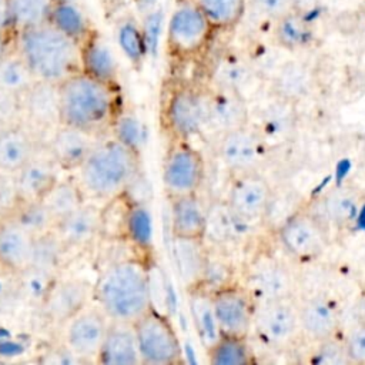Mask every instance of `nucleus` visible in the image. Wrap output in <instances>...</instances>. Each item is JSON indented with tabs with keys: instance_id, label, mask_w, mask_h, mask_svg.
<instances>
[{
	"instance_id": "obj_1",
	"label": "nucleus",
	"mask_w": 365,
	"mask_h": 365,
	"mask_svg": "<svg viewBox=\"0 0 365 365\" xmlns=\"http://www.w3.org/2000/svg\"><path fill=\"white\" fill-rule=\"evenodd\" d=\"M76 171V181L86 201H107L128 191L138 180L140 148L117 137L97 141Z\"/></svg>"
},
{
	"instance_id": "obj_2",
	"label": "nucleus",
	"mask_w": 365,
	"mask_h": 365,
	"mask_svg": "<svg viewBox=\"0 0 365 365\" xmlns=\"http://www.w3.org/2000/svg\"><path fill=\"white\" fill-rule=\"evenodd\" d=\"M93 301L110 321L140 318L153 307L147 259L134 257L107 265L93 285Z\"/></svg>"
},
{
	"instance_id": "obj_3",
	"label": "nucleus",
	"mask_w": 365,
	"mask_h": 365,
	"mask_svg": "<svg viewBox=\"0 0 365 365\" xmlns=\"http://www.w3.org/2000/svg\"><path fill=\"white\" fill-rule=\"evenodd\" d=\"M60 124L100 135L118 115L117 84L97 80L81 70L58 83Z\"/></svg>"
},
{
	"instance_id": "obj_4",
	"label": "nucleus",
	"mask_w": 365,
	"mask_h": 365,
	"mask_svg": "<svg viewBox=\"0 0 365 365\" xmlns=\"http://www.w3.org/2000/svg\"><path fill=\"white\" fill-rule=\"evenodd\" d=\"M13 50L37 80L60 83L80 70V44L50 23L13 34Z\"/></svg>"
},
{
	"instance_id": "obj_5",
	"label": "nucleus",
	"mask_w": 365,
	"mask_h": 365,
	"mask_svg": "<svg viewBox=\"0 0 365 365\" xmlns=\"http://www.w3.org/2000/svg\"><path fill=\"white\" fill-rule=\"evenodd\" d=\"M217 34L195 0H177L167 23L165 51L175 63L201 57Z\"/></svg>"
},
{
	"instance_id": "obj_6",
	"label": "nucleus",
	"mask_w": 365,
	"mask_h": 365,
	"mask_svg": "<svg viewBox=\"0 0 365 365\" xmlns=\"http://www.w3.org/2000/svg\"><path fill=\"white\" fill-rule=\"evenodd\" d=\"M251 334L269 351L287 352L297 348L304 341L298 297L257 302Z\"/></svg>"
},
{
	"instance_id": "obj_7",
	"label": "nucleus",
	"mask_w": 365,
	"mask_h": 365,
	"mask_svg": "<svg viewBox=\"0 0 365 365\" xmlns=\"http://www.w3.org/2000/svg\"><path fill=\"white\" fill-rule=\"evenodd\" d=\"M331 238V231L308 204L289 214L277 230V240L282 251L299 264L321 258L328 250Z\"/></svg>"
},
{
	"instance_id": "obj_8",
	"label": "nucleus",
	"mask_w": 365,
	"mask_h": 365,
	"mask_svg": "<svg viewBox=\"0 0 365 365\" xmlns=\"http://www.w3.org/2000/svg\"><path fill=\"white\" fill-rule=\"evenodd\" d=\"M210 91L195 84H177L163 107V124L171 138L190 140L208 127Z\"/></svg>"
},
{
	"instance_id": "obj_9",
	"label": "nucleus",
	"mask_w": 365,
	"mask_h": 365,
	"mask_svg": "<svg viewBox=\"0 0 365 365\" xmlns=\"http://www.w3.org/2000/svg\"><path fill=\"white\" fill-rule=\"evenodd\" d=\"M140 364L177 365L182 364V346L171 319L151 307L133 322Z\"/></svg>"
},
{
	"instance_id": "obj_10",
	"label": "nucleus",
	"mask_w": 365,
	"mask_h": 365,
	"mask_svg": "<svg viewBox=\"0 0 365 365\" xmlns=\"http://www.w3.org/2000/svg\"><path fill=\"white\" fill-rule=\"evenodd\" d=\"M241 282L257 302L291 298L298 294V277L278 255L269 251L255 252L242 269Z\"/></svg>"
},
{
	"instance_id": "obj_11",
	"label": "nucleus",
	"mask_w": 365,
	"mask_h": 365,
	"mask_svg": "<svg viewBox=\"0 0 365 365\" xmlns=\"http://www.w3.org/2000/svg\"><path fill=\"white\" fill-rule=\"evenodd\" d=\"M163 187L167 198L197 194L205 180V160L188 140L171 138L163 161Z\"/></svg>"
},
{
	"instance_id": "obj_12",
	"label": "nucleus",
	"mask_w": 365,
	"mask_h": 365,
	"mask_svg": "<svg viewBox=\"0 0 365 365\" xmlns=\"http://www.w3.org/2000/svg\"><path fill=\"white\" fill-rule=\"evenodd\" d=\"M108 324L103 309L90 302L58 328L61 345L77 362H96Z\"/></svg>"
},
{
	"instance_id": "obj_13",
	"label": "nucleus",
	"mask_w": 365,
	"mask_h": 365,
	"mask_svg": "<svg viewBox=\"0 0 365 365\" xmlns=\"http://www.w3.org/2000/svg\"><path fill=\"white\" fill-rule=\"evenodd\" d=\"M217 155L232 175L247 171H259L267 160L268 143L250 124L228 130L218 135Z\"/></svg>"
},
{
	"instance_id": "obj_14",
	"label": "nucleus",
	"mask_w": 365,
	"mask_h": 365,
	"mask_svg": "<svg viewBox=\"0 0 365 365\" xmlns=\"http://www.w3.org/2000/svg\"><path fill=\"white\" fill-rule=\"evenodd\" d=\"M212 309L221 334L250 336L257 301L237 279L210 291Z\"/></svg>"
},
{
	"instance_id": "obj_15",
	"label": "nucleus",
	"mask_w": 365,
	"mask_h": 365,
	"mask_svg": "<svg viewBox=\"0 0 365 365\" xmlns=\"http://www.w3.org/2000/svg\"><path fill=\"white\" fill-rule=\"evenodd\" d=\"M225 202L245 221L261 224L274 202V190L259 171L232 174L228 182Z\"/></svg>"
},
{
	"instance_id": "obj_16",
	"label": "nucleus",
	"mask_w": 365,
	"mask_h": 365,
	"mask_svg": "<svg viewBox=\"0 0 365 365\" xmlns=\"http://www.w3.org/2000/svg\"><path fill=\"white\" fill-rule=\"evenodd\" d=\"M91 301L93 285L87 281L56 277L40 299V309L47 324L60 328Z\"/></svg>"
},
{
	"instance_id": "obj_17",
	"label": "nucleus",
	"mask_w": 365,
	"mask_h": 365,
	"mask_svg": "<svg viewBox=\"0 0 365 365\" xmlns=\"http://www.w3.org/2000/svg\"><path fill=\"white\" fill-rule=\"evenodd\" d=\"M332 232L354 228L364 205L362 191L352 184H338L308 204Z\"/></svg>"
},
{
	"instance_id": "obj_18",
	"label": "nucleus",
	"mask_w": 365,
	"mask_h": 365,
	"mask_svg": "<svg viewBox=\"0 0 365 365\" xmlns=\"http://www.w3.org/2000/svg\"><path fill=\"white\" fill-rule=\"evenodd\" d=\"M298 314L304 341L317 344L341 334L342 309L329 295L312 294L298 298Z\"/></svg>"
},
{
	"instance_id": "obj_19",
	"label": "nucleus",
	"mask_w": 365,
	"mask_h": 365,
	"mask_svg": "<svg viewBox=\"0 0 365 365\" xmlns=\"http://www.w3.org/2000/svg\"><path fill=\"white\" fill-rule=\"evenodd\" d=\"M257 225L235 214L225 200H217L207 205L205 241H210L217 251H227L242 245Z\"/></svg>"
},
{
	"instance_id": "obj_20",
	"label": "nucleus",
	"mask_w": 365,
	"mask_h": 365,
	"mask_svg": "<svg viewBox=\"0 0 365 365\" xmlns=\"http://www.w3.org/2000/svg\"><path fill=\"white\" fill-rule=\"evenodd\" d=\"M34 237L11 217L0 220V269L21 275L31 265Z\"/></svg>"
},
{
	"instance_id": "obj_21",
	"label": "nucleus",
	"mask_w": 365,
	"mask_h": 365,
	"mask_svg": "<svg viewBox=\"0 0 365 365\" xmlns=\"http://www.w3.org/2000/svg\"><path fill=\"white\" fill-rule=\"evenodd\" d=\"M96 137L84 130L58 124L48 141L47 151L58 168L76 171L96 145Z\"/></svg>"
},
{
	"instance_id": "obj_22",
	"label": "nucleus",
	"mask_w": 365,
	"mask_h": 365,
	"mask_svg": "<svg viewBox=\"0 0 365 365\" xmlns=\"http://www.w3.org/2000/svg\"><path fill=\"white\" fill-rule=\"evenodd\" d=\"M54 232L67 251L83 250L100 238V207L84 201L78 208L57 221Z\"/></svg>"
},
{
	"instance_id": "obj_23",
	"label": "nucleus",
	"mask_w": 365,
	"mask_h": 365,
	"mask_svg": "<svg viewBox=\"0 0 365 365\" xmlns=\"http://www.w3.org/2000/svg\"><path fill=\"white\" fill-rule=\"evenodd\" d=\"M20 101L30 125L54 130L60 124L58 83L36 80Z\"/></svg>"
},
{
	"instance_id": "obj_24",
	"label": "nucleus",
	"mask_w": 365,
	"mask_h": 365,
	"mask_svg": "<svg viewBox=\"0 0 365 365\" xmlns=\"http://www.w3.org/2000/svg\"><path fill=\"white\" fill-rule=\"evenodd\" d=\"M170 230L173 238L205 240L207 205L197 194L170 198Z\"/></svg>"
},
{
	"instance_id": "obj_25",
	"label": "nucleus",
	"mask_w": 365,
	"mask_h": 365,
	"mask_svg": "<svg viewBox=\"0 0 365 365\" xmlns=\"http://www.w3.org/2000/svg\"><path fill=\"white\" fill-rule=\"evenodd\" d=\"M250 113L247 100L241 91L214 87L210 91V111H208V127L218 135L248 124Z\"/></svg>"
},
{
	"instance_id": "obj_26",
	"label": "nucleus",
	"mask_w": 365,
	"mask_h": 365,
	"mask_svg": "<svg viewBox=\"0 0 365 365\" xmlns=\"http://www.w3.org/2000/svg\"><path fill=\"white\" fill-rule=\"evenodd\" d=\"M315 83L312 67L302 61H288L272 78L269 93L272 98L298 106L314 93Z\"/></svg>"
},
{
	"instance_id": "obj_27",
	"label": "nucleus",
	"mask_w": 365,
	"mask_h": 365,
	"mask_svg": "<svg viewBox=\"0 0 365 365\" xmlns=\"http://www.w3.org/2000/svg\"><path fill=\"white\" fill-rule=\"evenodd\" d=\"M96 364L140 365L133 322L110 321Z\"/></svg>"
},
{
	"instance_id": "obj_28",
	"label": "nucleus",
	"mask_w": 365,
	"mask_h": 365,
	"mask_svg": "<svg viewBox=\"0 0 365 365\" xmlns=\"http://www.w3.org/2000/svg\"><path fill=\"white\" fill-rule=\"evenodd\" d=\"M57 164L50 157L36 151V154L16 173L17 187L21 201H41L50 187L58 180Z\"/></svg>"
},
{
	"instance_id": "obj_29",
	"label": "nucleus",
	"mask_w": 365,
	"mask_h": 365,
	"mask_svg": "<svg viewBox=\"0 0 365 365\" xmlns=\"http://www.w3.org/2000/svg\"><path fill=\"white\" fill-rule=\"evenodd\" d=\"M36 151L34 135L24 124L9 123L0 128V171L16 174Z\"/></svg>"
},
{
	"instance_id": "obj_30",
	"label": "nucleus",
	"mask_w": 365,
	"mask_h": 365,
	"mask_svg": "<svg viewBox=\"0 0 365 365\" xmlns=\"http://www.w3.org/2000/svg\"><path fill=\"white\" fill-rule=\"evenodd\" d=\"M80 70L97 80L117 84V63L104 38L93 33L80 44Z\"/></svg>"
},
{
	"instance_id": "obj_31",
	"label": "nucleus",
	"mask_w": 365,
	"mask_h": 365,
	"mask_svg": "<svg viewBox=\"0 0 365 365\" xmlns=\"http://www.w3.org/2000/svg\"><path fill=\"white\" fill-rule=\"evenodd\" d=\"M175 258L185 289L201 285L205 277L210 248L205 240L174 238Z\"/></svg>"
},
{
	"instance_id": "obj_32",
	"label": "nucleus",
	"mask_w": 365,
	"mask_h": 365,
	"mask_svg": "<svg viewBox=\"0 0 365 365\" xmlns=\"http://www.w3.org/2000/svg\"><path fill=\"white\" fill-rule=\"evenodd\" d=\"M187 295L195 332L201 345L204 349H207L221 334L212 309L210 291L201 285H197L187 289Z\"/></svg>"
},
{
	"instance_id": "obj_33",
	"label": "nucleus",
	"mask_w": 365,
	"mask_h": 365,
	"mask_svg": "<svg viewBox=\"0 0 365 365\" xmlns=\"http://www.w3.org/2000/svg\"><path fill=\"white\" fill-rule=\"evenodd\" d=\"M207 362L211 365H251L257 362L248 336L220 334L205 349Z\"/></svg>"
},
{
	"instance_id": "obj_34",
	"label": "nucleus",
	"mask_w": 365,
	"mask_h": 365,
	"mask_svg": "<svg viewBox=\"0 0 365 365\" xmlns=\"http://www.w3.org/2000/svg\"><path fill=\"white\" fill-rule=\"evenodd\" d=\"M274 41L287 51H301L314 41V30L305 14L291 11L275 20Z\"/></svg>"
},
{
	"instance_id": "obj_35",
	"label": "nucleus",
	"mask_w": 365,
	"mask_h": 365,
	"mask_svg": "<svg viewBox=\"0 0 365 365\" xmlns=\"http://www.w3.org/2000/svg\"><path fill=\"white\" fill-rule=\"evenodd\" d=\"M297 127V106L277 98L261 111L259 127L257 128L264 140H285Z\"/></svg>"
},
{
	"instance_id": "obj_36",
	"label": "nucleus",
	"mask_w": 365,
	"mask_h": 365,
	"mask_svg": "<svg viewBox=\"0 0 365 365\" xmlns=\"http://www.w3.org/2000/svg\"><path fill=\"white\" fill-rule=\"evenodd\" d=\"M133 201L134 198L128 191L104 201L106 204L100 207V238L124 242L128 211Z\"/></svg>"
},
{
	"instance_id": "obj_37",
	"label": "nucleus",
	"mask_w": 365,
	"mask_h": 365,
	"mask_svg": "<svg viewBox=\"0 0 365 365\" xmlns=\"http://www.w3.org/2000/svg\"><path fill=\"white\" fill-rule=\"evenodd\" d=\"M125 244L140 252V257L147 259L153 252V220L148 208L138 201H133L127 225H125Z\"/></svg>"
},
{
	"instance_id": "obj_38",
	"label": "nucleus",
	"mask_w": 365,
	"mask_h": 365,
	"mask_svg": "<svg viewBox=\"0 0 365 365\" xmlns=\"http://www.w3.org/2000/svg\"><path fill=\"white\" fill-rule=\"evenodd\" d=\"M68 251L66 250L54 230L40 237H36L33 245L31 265L29 269L48 277H57L63 265L64 255Z\"/></svg>"
},
{
	"instance_id": "obj_39",
	"label": "nucleus",
	"mask_w": 365,
	"mask_h": 365,
	"mask_svg": "<svg viewBox=\"0 0 365 365\" xmlns=\"http://www.w3.org/2000/svg\"><path fill=\"white\" fill-rule=\"evenodd\" d=\"M57 0H7L11 33L48 23Z\"/></svg>"
},
{
	"instance_id": "obj_40",
	"label": "nucleus",
	"mask_w": 365,
	"mask_h": 365,
	"mask_svg": "<svg viewBox=\"0 0 365 365\" xmlns=\"http://www.w3.org/2000/svg\"><path fill=\"white\" fill-rule=\"evenodd\" d=\"M84 201L86 198L76 178L57 180L41 198V202L46 205L56 224L71 211L78 208Z\"/></svg>"
},
{
	"instance_id": "obj_41",
	"label": "nucleus",
	"mask_w": 365,
	"mask_h": 365,
	"mask_svg": "<svg viewBox=\"0 0 365 365\" xmlns=\"http://www.w3.org/2000/svg\"><path fill=\"white\" fill-rule=\"evenodd\" d=\"M215 31H230L244 19L247 0H195Z\"/></svg>"
},
{
	"instance_id": "obj_42",
	"label": "nucleus",
	"mask_w": 365,
	"mask_h": 365,
	"mask_svg": "<svg viewBox=\"0 0 365 365\" xmlns=\"http://www.w3.org/2000/svg\"><path fill=\"white\" fill-rule=\"evenodd\" d=\"M48 23L63 31L66 36L76 40L78 44H81L93 33L87 17L68 0L56 1Z\"/></svg>"
},
{
	"instance_id": "obj_43",
	"label": "nucleus",
	"mask_w": 365,
	"mask_h": 365,
	"mask_svg": "<svg viewBox=\"0 0 365 365\" xmlns=\"http://www.w3.org/2000/svg\"><path fill=\"white\" fill-rule=\"evenodd\" d=\"M36 80L26 61L13 48L0 60V91L21 97Z\"/></svg>"
},
{
	"instance_id": "obj_44",
	"label": "nucleus",
	"mask_w": 365,
	"mask_h": 365,
	"mask_svg": "<svg viewBox=\"0 0 365 365\" xmlns=\"http://www.w3.org/2000/svg\"><path fill=\"white\" fill-rule=\"evenodd\" d=\"M34 238L56 228V221L41 201H21L11 215Z\"/></svg>"
},
{
	"instance_id": "obj_45",
	"label": "nucleus",
	"mask_w": 365,
	"mask_h": 365,
	"mask_svg": "<svg viewBox=\"0 0 365 365\" xmlns=\"http://www.w3.org/2000/svg\"><path fill=\"white\" fill-rule=\"evenodd\" d=\"M118 43L127 58L138 67L148 50L144 31L133 21H125L118 30Z\"/></svg>"
},
{
	"instance_id": "obj_46",
	"label": "nucleus",
	"mask_w": 365,
	"mask_h": 365,
	"mask_svg": "<svg viewBox=\"0 0 365 365\" xmlns=\"http://www.w3.org/2000/svg\"><path fill=\"white\" fill-rule=\"evenodd\" d=\"M215 87H224L241 91L250 78L248 67L237 58L221 60L214 71Z\"/></svg>"
},
{
	"instance_id": "obj_47",
	"label": "nucleus",
	"mask_w": 365,
	"mask_h": 365,
	"mask_svg": "<svg viewBox=\"0 0 365 365\" xmlns=\"http://www.w3.org/2000/svg\"><path fill=\"white\" fill-rule=\"evenodd\" d=\"M315 349L312 352V362L328 364V365H344L348 364L345 354L344 338L339 335L329 339L314 344Z\"/></svg>"
},
{
	"instance_id": "obj_48",
	"label": "nucleus",
	"mask_w": 365,
	"mask_h": 365,
	"mask_svg": "<svg viewBox=\"0 0 365 365\" xmlns=\"http://www.w3.org/2000/svg\"><path fill=\"white\" fill-rule=\"evenodd\" d=\"M348 364L365 365V319L356 318L344 338Z\"/></svg>"
},
{
	"instance_id": "obj_49",
	"label": "nucleus",
	"mask_w": 365,
	"mask_h": 365,
	"mask_svg": "<svg viewBox=\"0 0 365 365\" xmlns=\"http://www.w3.org/2000/svg\"><path fill=\"white\" fill-rule=\"evenodd\" d=\"M20 202L16 174L0 171V220L11 217Z\"/></svg>"
},
{
	"instance_id": "obj_50",
	"label": "nucleus",
	"mask_w": 365,
	"mask_h": 365,
	"mask_svg": "<svg viewBox=\"0 0 365 365\" xmlns=\"http://www.w3.org/2000/svg\"><path fill=\"white\" fill-rule=\"evenodd\" d=\"M250 3L258 14L274 21L294 11L292 0H250Z\"/></svg>"
},
{
	"instance_id": "obj_51",
	"label": "nucleus",
	"mask_w": 365,
	"mask_h": 365,
	"mask_svg": "<svg viewBox=\"0 0 365 365\" xmlns=\"http://www.w3.org/2000/svg\"><path fill=\"white\" fill-rule=\"evenodd\" d=\"M113 134L118 140L138 148L140 130H138V123L133 117H125L118 114L113 124Z\"/></svg>"
},
{
	"instance_id": "obj_52",
	"label": "nucleus",
	"mask_w": 365,
	"mask_h": 365,
	"mask_svg": "<svg viewBox=\"0 0 365 365\" xmlns=\"http://www.w3.org/2000/svg\"><path fill=\"white\" fill-rule=\"evenodd\" d=\"M0 34L1 36H13L9 20V7L7 0H0Z\"/></svg>"
},
{
	"instance_id": "obj_53",
	"label": "nucleus",
	"mask_w": 365,
	"mask_h": 365,
	"mask_svg": "<svg viewBox=\"0 0 365 365\" xmlns=\"http://www.w3.org/2000/svg\"><path fill=\"white\" fill-rule=\"evenodd\" d=\"M318 3L319 0H292L294 10L305 16H308L318 6Z\"/></svg>"
},
{
	"instance_id": "obj_54",
	"label": "nucleus",
	"mask_w": 365,
	"mask_h": 365,
	"mask_svg": "<svg viewBox=\"0 0 365 365\" xmlns=\"http://www.w3.org/2000/svg\"><path fill=\"white\" fill-rule=\"evenodd\" d=\"M356 318L365 319V289L361 292L356 301Z\"/></svg>"
},
{
	"instance_id": "obj_55",
	"label": "nucleus",
	"mask_w": 365,
	"mask_h": 365,
	"mask_svg": "<svg viewBox=\"0 0 365 365\" xmlns=\"http://www.w3.org/2000/svg\"><path fill=\"white\" fill-rule=\"evenodd\" d=\"M9 37L10 36H1L0 34V60L11 50V48H9Z\"/></svg>"
},
{
	"instance_id": "obj_56",
	"label": "nucleus",
	"mask_w": 365,
	"mask_h": 365,
	"mask_svg": "<svg viewBox=\"0 0 365 365\" xmlns=\"http://www.w3.org/2000/svg\"><path fill=\"white\" fill-rule=\"evenodd\" d=\"M155 0H135V4L141 9V10H148L154 6Z\"/></svg>"
}]
</instances>
